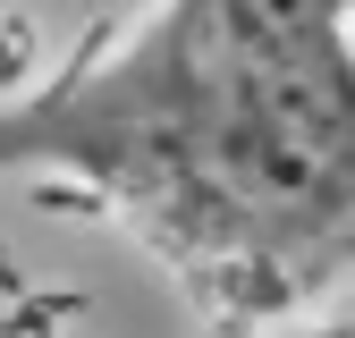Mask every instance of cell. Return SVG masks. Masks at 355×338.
<instances>
[{"instance_id": "obj_1", "label": "cell", "mask_w": 355, "mask_h": 338, "mask_svg": "<svg viewBox=\"0 0 355 338\" xmlns=\"http://www.w3.org/2000/svg\"><path fill=\"white\" fill-rule=\"evenodd\" d=\"M0 178L85 186L211 321L313 305L355 279L347 0H153L0 102Z\"/></svg>"}]
</instances>
